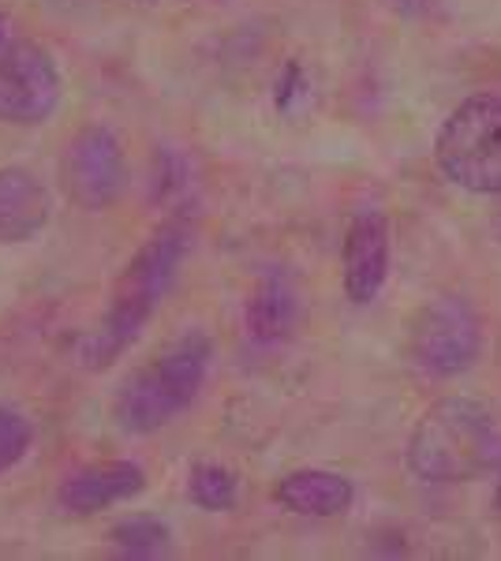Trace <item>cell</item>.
Instances as JSON below:
<instances>
[{"mask_svg":"<svg viewBox=\"0 0 501 561\" xmlns=\"http://www.w3.org/2000/svg\"><path fill=\"white\" fill-rule=\"evenodd\" d=\"M191 255V229L184 221L161 225L153 237L127 259L121 280L113 288L105 314L87 330L76 345V364L83 370H105L124 356L143 330L150 325L169 293L177 288L180 270Z\"/></svg>","mask_w":501,"mask_h":561,"instance_id":"6da1fadb","label":"cell"},{"mask_svg":"<svg viewBox=\"0 0 501 561\" xmlns=\"http://www.w3.org/2000/svg\"><path fill=\"white\" fill-rule=\"evenodd\" d=\"M498 454L501 431L487 404L442 397L415 420L405 457L423 483H471L494 468Z\"/></svg>","mask_w":501,"mask_h":561,"instance_id":"7a4b0ae2","label":"cell"},{"mask_svg":"<svg viewBox=\"0 0 501 561\" xmlns=\"http://www.w3.org/2000/svg\"><path fill=\"white\" fill-rule=\"evenodd\" d=\"M214 367V341L203 330H187L169 348H161L147 367H139L121 386L113 401V423L132 438L166 431L203 393Z\"/></svg>","mask_w":501,"mask_h":561,"instance_id":"3957f363","label":"cell"},{"mask_svg":"<svg viewBox=\"0 0 501 561\" xmlns=\"http://www.w3.org/2000/svg\"><path fill=\"white\" fill-rule=\"evenodd\" d=\"M434 158L449 184L471 195L501 192V98H468L445 116Z\"/></svg>","mask_w":501,"mask_h":561,"instance_id":"277c9868","label":"cell"},{"mask_svg":"<svg viewBox=\"0 0 501 561\" xmlns=\"http://www.w3.org/2000/svg\"><path fill=\"white\" fill-rule=\"evenodd\" d=\"M60 102L64 76L57 57L0 15V124L34 128L49 121Z\"/></svg>","mask_w":501,"mask_h":561,"instance_id":"5b68a950","label":"cell"},{"mask_svg":"<svg viewBox=\"0 0 501 561\" xmlns=\"http://www.w3.org/2000/svg\"><path fill=\"white\" fill-rule=\"evenodd\" d=\"M412 364L426 378H457L482 356V319L464 296H439L412 322Z\"/></svg>","mask_w":501,"mask_h":561,"instance_id":"8992f818","label":"cell"},{"mask_svg":"<svg viewBox=\"0 0 501 561\" xmlns=\"http://www.w3.org/2000/svg\"><path fill=\"white\" fill-rule=\"evenodd\" d=\"M60 184L83 210H109L127 187V153L109 124H87L60 153Z\"/></svg>","mask_w":501,"mask_h":561,"instance_id":"52a82bcc","label":"cell"},{"mask_svg":"<svg viewBox=\"0 0 501 561\" xmlns=\"http://www.w3.org/2000/svg\"><path fill=\"white\" fill-rule=\"evenodd\" d=\"M389 221L382 210H360L349 221L341 243V280L344 296L355 307H367L382 296L389 280V259H394V243H389Z\"/></svg>","mask_w":501,"mask_h":561,"instance_id":"ba28073f","label":"cell"},{"mask_svg":"<svg viewBox=\"0 0 501 561\" xmlns=\"http://www.w3.org/2000/svg\"><path fill=\"white\" fill-rule=\"evenodd\" d=\"M147 491V472L135 460H94L57 486V510L68 517H98Z\"/></svg>","mask_w":501,"mask_h":561,"instance_id":"9c48e42d","label":"cell"},{"mask_svg":"<svg viewBox=\"0 0 501 561\" xmlns=\"http://www.w3.org/2000/svg\"><path fill=\"white\" fill-rule=\"evenodd\" d=\"M53 221L49 184L23 165L0 169V248L26 243Z\"/></svg>","mask_w":501,"mask_h":561,"instance_id":"30bf717a","label":"cell"},{"mask_svg":"<svg viewBox=\"0 0 501 561\" xmlns=\"http://www.w3.org/2000/svg\"><path fill=\"white\" fill-rule=\"evenodd\" d=\"M273 497L281 502V510L296 513V517L333 520L352 510L355 486H352V479L341 472L299 468V472H288L277 486H273Z\"/></svg>","mask_w":501,"mask_h":561,"instance_id":"8fae6325","label":"cell"},{"mask_svg":"<svg viewBox=\"0 0 501 561\" xmlns=\"http://www.w3.org/2000/svg\"><path fill=\"white\" fill-rule=\"evenodd\" d=\"M299 322V288L285 270H270L248 304V333L259 345H277Z\"/></svg>","mask_w":501,"mask_h":561,"instance_id":"7c38bea8","label":"cell"},{"mask_svg":"<svg viewBox=\"0 0 501 561\" xmlns=\"http://www.w3.org/2000/svg\"><path fill=\"white\" fill-rule=\"evenodd\" d=\"M187 497L203 513H229L240 502V476L221 460H198L187 472Z\"/></svg>","mask_w":501,"mask_h":561,"instance_id":"4fadbf2b","label":"cell"},{"mask_svg":"<svg viewBox=\"0 0 501 561\" xmlns=\"http://www.w3.org/2000/svg\"><path fill=\"white\" fill-rule=\"evenodd\" d=\"M109 542H113L124 558H161L172 550V531H169V524L158 517H132L109 531Z\"/></svg>","mask_w":501,"mask_h":561,"instance_id":"5bb4252c","label":"cell"},{"mask_svg":"<svg viewBox=\"0 0 501 561\" xmlns=\"http://www.w3.org/2000/svg\"><path fill=\"white\" fill-rule=\"evenodd\" d=\"M31 446H34L31 415L12 409V404H0V476L12 472L15 465H23Z\"/></svg>","mask_w":501,"mask_h":561,"instance_id":"9a60e30c","label":"cell"},{"mask_svg":"<svg viewBox=\"0 0 501 561\" xmlns=\"http://www.w3.org/2000/svg\"><path fill=\"white\" fill-rule=\"evenodd\" d=\"M191 165L187 158L172 150H158L153 158V198H172V195H187L191 192Z\"/></svg>","mask_w":501,"mask_h":561,"instance_id":"2e32d148","label":"cell"},{"mask_svg":"<svg viewBox=\"0 0 501 561\" xmlns=\"http://www.w3.org/2000/svg\"><path fill=\"white\" fill-rule=\"evenodd\" d=\"M386 8H394L397 15H426L431 12V0H382Z\"/></svg>","mask_w":501,"mask_h":561,"instance_id":"e0dca14e","label":"cell"},{"mask_svg":"<svg viewBox=\"0 0 501 561\" xmlns=\"http://www.w3.org/2000/svg\"><path fill=\"white\" fill-rule=\"evenodd\" d=\"M490 198H498V206H494V214H490V232L501 240V192L498 195H490Z\"/></svg>","mask_w":501,"mask_h":561,"instance_id":"ac0fdd59","label":"cell"}]
</instances>
